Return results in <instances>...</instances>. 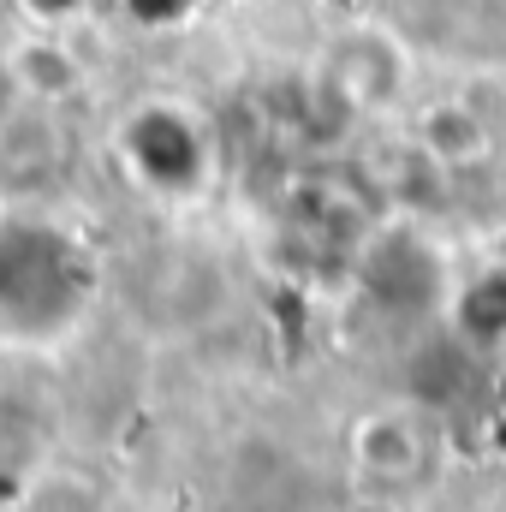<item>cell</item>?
I'll use <instances>...</instances> for the list:
<instances>
[{"mask_svg": "<svg viewBox=\"0 0 506 512\" xmlns=\"http://www.w3.org/2000/svg\"><path fill=\"white\" fill-rule=\"evenodd\" d=\"M352 512H393L387 501H364V507H352Z\"/></svg>", "mask_w": 506, "mask_h": 512, "instance_id": "cell-4", "label": "cell"}, {"mask_svg": "<svg viewBox=\"0 0 506 512\" xmlns=\"http://www.w3.org/2000/svg\"><path fill=\"white\" fill-rule=\"evenodd\" d=\"M423 149L435 155V161H447V167H471V161H483L489 155V126H483V114H471V108H429L423 114Z\"/></svg>", "mask_w": 506, "mask_h": 512, "instance_id": "cell-3", "label": "cell"}, {"mask_svg": "<svg viewBox=\"0 0 506 512\" xmlns=\"http://www.w3.org/2000/svg\"><path fill=\"white\" fill-rule=\"evenodd\" d=\"M328 72H334V90H340L346 102H358V108L387 102V96L399 90V78H405L399 54H393L381 36H352V42H340V54H334Z\"/></svg>", "mask_w": 506, "mask_h": 512, "instance_id": "cell-1", "label": "cell"}, {"mask_svg": "<svg viewBox=\"0 0 506 512\" xmlns=\"http://www.w3.org/2000/svg\"><path fill=\"white\" fill-rule=\"evenodd\" d=\"M358 465L370 477H387V483H411L417 465H423V429H417V417H405V411L370 417L358 429Z\"/></svg>", "mask_w": 506, "mask_h": 512, "instance_id": "cell-2", "label": "cell"}]
</instances>
